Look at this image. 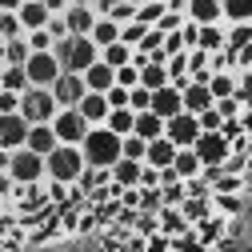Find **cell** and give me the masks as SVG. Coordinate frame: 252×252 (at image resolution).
Instances as JSON below:
<instances>
[{
    "instance_id": "cell-28",
    "label": "cell",
    "mask_w": 252,
    "mask_h": 252,
    "mask_svg": "<svg viewBox=\"0 0 252 252\" xmlns=\"http://www.w3.org/2000/svg\"><path fill=\"white\" fill-rule=\"evenodd\" d=\"M224 24H252V0H220Z\"/></svg>"
},
{
    "instance_id": "cell-32",
    "label": "cell",
    "mask_w": 252,
    "mask_h": 252,
    "mask_svg": "<svg viewBox=\"0 0 252 252\" xmlns=\"http://www.w3.org/2000/svg\"><path fill=\"white\" fill-rule=\"evenodd\" d=\"M164 12H168L164 0H144V4H136V20H140V24H148V28H156V20H160Z\"/></svg>"
},
{
    "instance_id": "cell-16",
    "label": "cell",
    "mask_w": 252,
    "mask_h": 252,
    "mask_svg": "<svg viewBox=\"0 0 252 252\" xmlns=\"http://www.w3.org/2000/svg\"><path fill=\"white\" fill-rule=\"evenodd\" d=\"M16 16H20V24H24V32H36V28H44V24L52 20V12H48L44 0H24V4L16 8Z\"/></svg>"
},
{
    "instance_id": "cell-53",
    "label": "cell",
    "mask_w": 252,
    "mask_h": 252,
    "mask_svg": "<svg viewBox=\"0 0 252 252\" xmlns=\"http://www.w3.org/2000/svg\"><path fill=\"white\" fill-rule=\"evenodd\" d=\"M216 204H224L228 212H236V208H240V200H236V196H224V200H216Z\"/></svg>"
},
{
    "instance_id": "cell-21",
    "label": "cell",
    "mask_w": 252,
    "mask_h": 252,
    "mask_svg": "<svg viewBox=\"0 0 252 252\" xmlns=\"http://www.w3.org/2000/svg\"><path fill=\"white\" fill-rule=\"evenodd\" d=\"M172 160H176V144H172L168 136H160V140H148L144 164H152V168H172Z\"/></svg>"
},
{
    "instance_id": "cell-35",
    "label": "cell",
    "mask_w": 252,
    "mask_h": 252,
    "mask_svg": "<svg viewBox=\"0 0 252 252\" xmlns=\"http://www.w3.org/2000/svg\"><path fill=\"white\" fill-rule=\"evenodd\" d=\"M28 56H32V48H28V40H24V36L8 40V48H4V64H24Z\"/></svg>"
},
{
    "instance_id": "cell-18",
    "label": "cell",
    "mask_w": 252,
    "mask_h": 252,
    "mask_svg": "<svg viewBox=\"0 0 252 252\" xmlns=\"http://www.w3.org/2000/svg\"><path fill=\"white\" fill-rule=\"evenodd\" d=\"M188 20L192 24H224L220 0H188Z\"/></svg>"
},
{
    "instance_id": "cell-39",
    "label": "cell",
    "mask_w": 252,
    "mask_h": 252,
    "mask_svg": "<svg viewBox=\"0 0 252 252\" xmlns=\"http://www.w3.org/2000/svg\"><path fill=\"white\" fill-rule=\"evenodd\" d=\"M144 152H148V140H140L136 132L124 136V160H144Z\"/></svg>"
},
{
    "instance_id": "cell-33",
    "label": "cell",
    "mask_w": 252,
    "mask_h": 252,
    "mask_svg": "<svg viewBox=\"0 0 252 252\" xmlns=\"http://www.w3.org/2000/svg\"><path fill=\"white\" fill-rule=\"evenodd\" d=\"M224 40H228L232 52L236 48H248L252 44V24H224Z\"/></svg>"
},
{
    "instance_id": "cell-52",
    "label": "cell",
    "mask_w": 252,
    "mask_h": 252,
    "mask_svg": "<svg viewBox=\"0 0 252 252\" xmlns=\"http://www.w3.org/2000/svg\"><path fill=\"white\" fill-rule=\"evenodd\" d=\"M20 4H24V0H0V12H16Z\"/></svg>"
},
{
    "instance_id": "cell-19",
    "label": "cell",
    "mask_w": 252,
    "mask_h": 252,
    "mask_svg": "<svg viewBox=\"0 0 252 252\" xmlns=\"http://www.w3.org/2000/svg\"><path fill=\"white\" fill-rule=\"evenodd\" d=\"M84 84H88V92H108L116 84V68L104 64V60H96V64L84 68Z\"/></svg>"
},
{
    "instance_id": "cell-25",
    "label": "cell",
    "mask_w": 252,
    "mask_h": 252,
    "mask_svg": "<svg viewBox=\"0 0 252 252\" xmlns=\"http://www.w3.org/2000/svg\"><path fill=\"white\" fill-rule=\"evenodd\" d=\"M92 44H96V48H108V44H116L120 40V24L112 20V16H96V24H92Z\"/></svg>"
},
{
    "instance_id": "cell-54",
    "label": "cell",
    "mask_w": 252,
    "mask_h": 252,
    "mask_svg": "<svg viewBox=\"0 0 252 252\" xmlns=\"http://www.w3.org/2000/svg\"><path fill=\"white\" fill-rule=\"evenodd\" d=\"M4 48H8V40H4V36H0V64H4Z\"/></svg>"
},
{
    "instance_id": "cell-38",
    "label": "cell",
    "mask_w": 252,
    "mask_h": 252,
    "mask_svg": "<svg viewBox=\"0 0 252 252\" xmlns=\"http://www.w3.org/2000/svg\"><path fill=\"white\" fill-rule=\"evenodd\" d=\"M144 32H148V24H140V20H128V24H120V40H124V44H132V48L144 40Z\"/></svg>"
},
{
    "instance_id": "cell-31",
    "label": "cell",
    "mask_w": 252,
    "mask_h": 252,
    "mask_svg": "<svg viewBox=\"0 0 252 252\" xmlns=\"http://www.w3.org/2000/svg\"><path fill=\"white\" fill-rule=\"evenodd\" d=\"M208 88H212V96H216V100H224V96H236V76H232L228 68H224V72H212Z\"/></svg>"
},
{
    "instance_id": "cell-17",
    "label": "cell",
    "mask_w": 252,
    "mask_h": 252,
    "mask_svg": "<svg viewBox=\"0 0 252 252\" xmlns=\"http://www.w3.org/2000/svg\"><path fill=\"white\" fill-rule=\"evenodd\" d=\"M76 108H80V116H84L88 124H104L108 112H112V104H108L104 92H84V100H80Z\"/></svg>"
},
{
    "instance_id": "cell-3",
    "label": "cell",
    "mask_w": 252,
    "mask_h": 252,
    "mask_svg": "<svg viewBox=\"0 0 252 252\" xmlns=\"http://www.w3.org/2000/svg\"><path fill=\"white\" fill-rule=\"evenodd\" d=\"M56 60H60V68L64 72H84L88 64H96L100 60V48L92 44V36H76V32H68L64 40H56Z\"/></svg>"
},
{
    "instance_id": "cell-42",
    "label": "cell",
    "mask_w": 252,
    "mask_h": 252,
    "mask_svg": "<svg viewBox=\"0 0 252 252\" xmlns=\"http://www.w3.org/2000/svg\"><path fill=\"white\" fill-rule=\"evenodd\" d=\"M224 124H228V120L220 116V108H216V104H212L208 112H200V128H204V132H220Z\"/></svg>"
},
{
    "instance_id": "cell-34",
    "label": "cell",
    "mask_w": 252,
    "mask_h": 252,
    "mask_svg": "<svg viewBox=\"0 0 252 252\" xmlns=\"http://www.w3.org/2000/svg\"><path fill=\"white\" fill-rule=\"evenodd\" d=\"M24 40H28V48H32V52H52V48H56V36L48 32V28H36V32H24Z\"/></svg>"
},
{
    "instance_id": "cell-51",
    "label": "cell",
    "mask_w": 252,
    "mask_h": 252,
    "mask_svg": "<svg viewBox=\"0 0 252 252\" xmlns=\"http://www.w3.org/2000/svg\"><path fill=\"white\" fill-rule=\"evenodd\" d=\"M164 220H168V224H164L168 232H176V228H180V216H176V212H164Z\"/></svg>"
},
{
    "instance_id": "cell-5",
    "label": "cell",
    "mask_w": 252,
    "mask_h": 252,
    "mask_svg": "<svg viewBox=\"0 0 252 252\" xmlns=\"http://www.w3.org/2000/svg\"><path fill=\"white\" fill-rule=\"evenodd\" d=\"M8 176L20 184V188H28V184H40L48 172H44V156L40 152H32V148H16L12 152V160H8Z\"/></svg>"
},
{
    "instance_id": "cell-10",
    "label": "cell",
    "mask_w": 252,
    "mask_h": 252,
    "mask_svg": "<svg viewBox=\"0 0 252 252\" xmlns=\"http://www.w3.org/2000/svg\"><path fill=\"white\" fill-rule=\"evenodd\" d=\"M84 92H88L84 72H60V80L52 84V96H56L60 108H76V104L84 100Z\"/></svg>"
},
{
    "instance_id": "cell-46",
    "label": "cell",
    "mask_w": 252,
    "mask_h": 252,
    "mask_svg": "<svg viewBox=\"0 0 252 252\" xmlns=\"http://www.w3.org/2000/svg\"><path fill=\"white\" fill-rule=\"evenodd\" d=\"M140 188H160V168L144 164V172H140Z\"/></svg>"
},
{
    "instance_id": "cell-55",
    "label": "cell",
    "mask_w": 252,
    "mask_h": 252,
    "mask_svg": "<svg viewBox=\"0 0 252 252\" xmlns=\"http://www.w3.org/2000/svg\"><path fill=\"white\" fill-rule=\"evenodd\" d=\"M128 4H140V0H128Z\"/></svg>"
},
{
    "instance_id": "cell-24",
    "label": "cell",
    "mask_w": 252,
    "mask_h": 252,
    "mask_svg": "<svg viewBox=\"0 0 252 252\" xmlns=\"http://www.w3.org/2000/svg\"><path fill=\"white\" fill-rule=\"evenodd\" d=\"M132 132H136L140 140H160V136H164V120L156 116L152 108H148V112H136V124H132Z\"/></svg>"
},
{
    "instance_id": "cell-27",
    "label": "cell",
    "mask_w": 252,
    "mask_h": 252,
    "mask_svg": "<svg viewBox=\"0 0 252 252\" xmlns=\"http://www.w3.org/2000/svg\"><path fill=\"white\" fill-rule=\"evenodd\" d=\"M0 88H8V92H28V88H32L24 64H4V68H0Z\"/></svg>"
},
{
    "instance_id": "cell-40",
    "label": "cell",
    "mask_w": 252,
    "mask_h": 252,
    "mask_svg": "<svg viewBox=\"0 0 252 252\" xmlns=\"http://www.w3.org/2000/svg\"><path fill=\"white\" fill-rule=\"evenodd\" d=\"M104 16H112L116 24H128V20H136V4H128V0H116V4H112Z\"/></svg>"
},
{
    "instance_id": "cell-45",
    "label": "cell",
    "mask_w": 252,
    "mask_h": 252,
    "mask_svg": "<svg viewBox=\"0 0 252 252\" xmlns=\"http://www.w3.org/2000/svg\"><path fill=\"white\" fill-rule=\"evenodd\" d=\"M104 96H108V104H112V108H128V88H120V84H112V88L104 92Z\"/></svg>"
},
{
    "instance_id": "cell-23",
    "label": "cell",
    "mask_w": 252,
    "mask_h": 252,
    "mask_svg": "<svg viewBox=\"0 0 252 252\" xmlns=\"http://www.w3.org/2000/svg\"><path fill=\"white\" fill-rule=\"evenodd\" d=\"M56 144H60V136H56L52 124H28V148H32V152L48 156Z\"/></svg>"
},
{
    "instance_id": "cell-9",
    "label": "cell",
    "mask_w": 252,
    "mask_h": 252,
    "mask_svg": "<svg viewBox=\"0 0 252 252\" xmlns=\"http://www.w3.org/2000/svg\"><path fill=\"white\" fill-rule=\"evenodd\" d=\"M52 128H56L60 144H80V140L88 136V128H92V124L80 116V108H60V112L52 116Z\"/></svg>"
},
{
    "instance_id": "cell-1",
    "label": "cell",
    "mask_w": 252,
    "mask_h": 252,
    "mask_svg": "<svg viewBox=\"0 0 252 252\" xmlns=\"http://www.w3.org/2000/svg\"><path fill=\"white\" fill-rule=\"evenodd\" d=\"M80 152H84V160L92 168H112L124 156V136H116L112 128H104V124H92L88 136L80 140Z\"/></svg>"
},
{
    "instance_id": "cell-29",
    "label": "cell",
    "mask_w": 252,
    "mask_h": 252,
    "mask_svg": "<svg viewBox=\"0 0 252 252\" xmlns=\"http://www.w3.org/2000/svg\"><path fill=\"white\" fill-rule=\"evenodd\" d=\"M196 48H204V52L228 48V40H224V24H200V44H196Z\"/></svg>"
},
{
    "instance_id": "cell-50",
    "label": "cell",
    "mask_w": 252,
    "mask_h": 252,
    "mask_svg": "<svg viewBox=\"0 0 252 252\" xmlns=\"http://www.w3.org/2000/svg\"><path fill=\"white\" fill-rule=\"evenodd\" d=\"M164 4H168V12H184L188 16V0H164Z\"/></svg>"
},
{
    "instance_id": "cell-22",
    "label": "cell",
    "mask_w": 252,
    "mask_h": 252,
    "mask_svg": "<svg viewBox=\"0 0 252 252\" xmlns=\"http://www.w3.org/2000/svg\"><path fill=\"white\" fill-rule=\"evenodd\" d=\"M172 168H176V176H180V180H196V176H204V160L196 156V148H176Z\"/></svg>"
},
{
    "instance_id": "cell-48",
    "label": "cell",
    "mask_w": 252,
    "mask_h": 252,
    "mask_svg": "<svg viewBox=\"0 0 252 252\" xmlns=\"http://www.w3.org/2000/svg\"><path fill=\"white\" fill-rule=\"evenodd\" d=\"M12 188H16V180H12L8 172H0V200H4V196H12Z\"/></svg>"
},
{
    "instance_id": "cell-8",
    "label": "cell",
    "mask_w": 252,
    "mask_h": 252,
    "mask_svg": "<svg viewBox=\"0 0 252 252\" xmlns=\"http://www.w3.org/2000/svg\"><path fill=\"white\" fill-rule=\"evenodd\" d=\"M200 116H192V112H176L172 120H164V136L176 144V148H192L196 140H200Z\"/></svg>"
},
{
    "instance_id": "cell-2",
    "label": "cell",
    "mask_w": 252,
    "mask_h": 252,
    "mask_svg": "<svg viewBox=\"0 0 252 252\" xmlns=\"http://www.w3.org/2000/svg\"><path fill=\"white\" fill-rule=\"evenodd\" d=\"M84 168H88V160H84V152H80V144H56L48 156H44V172H48V180L52 184H76L80 176H84Z\"/></svg>"
},
{
    "instance_id": "cell-14",
    "label": "cell",
    "mask_w": 252,
    "mask_h": 252,
    "mask_svg": "<svg viewBox=\"0 0 252 252\" xmlns=\"http://www.w3.org/2000/svg\"><path fill=\"white\" fill-rule=\"evenodd\" d=\"M180 92H184V112H192V116H200V112H208V108L216 104L212 88H208V84H200V80H188Z\"/></svg>"
},
{
    "instance_id": "cell-44",
    "label": "cell",
    "mask_w": 252,
    "mask_h": 252,
    "mask_svg": "<svg viewBox=\"0 0 252 252\" xmlns=\"http://www.w3.org/2000/svg\"><path fill=\"white\" fill-rule=\"evenodd\" d=\"M20 96H24V92H8V88H0V116H4V112H20Z\"/></svg>"
},
{
    "instance_id": "cell-56",
    "label": "cell",
    "mask_w": 252,
    "mask_h": 252,
    "mask_svg": "<svg viewBox=\"0 0 252 252\" xmlns=\"http://www.w3.org/2000/svg\"><path fill=\"white\" fill-rule=\"evenodd\" d=\"M0 68H4V64H0Z\"/></svg>"
},
{
    "instance_id": "cell-49",
    "label": "cell",
    "mask_w": 252,
    "mask_h": 252,
    "mask_svg": "<svg viewBox=\"0 0 252 252\" xmlns=\"http://www.w3.org/2000/svg\"><path fill=\"white\" fill-rule=\"evenodd\" d=\"M124 204H128V208H140V188H124Z\"/></svg>"
},
{
    "instance_id": "cell-7",
    "label": "cell",
    "mask_w": 252,
    "mask_h": 252,
    "mask_svg": "<svg viewBox=\"0 0 252 252\" xmlns=\"http://www.w3.org/2000/svg\"><path fill=\"white\" fill-rule=\"evenodd\" d=\"M192 148L204 160V168H224V160L232 156V140L224 136V128H220V132H200V140Z\"/></svg>"
},
{
    "instance_id": "cell-26",
    "label": "cell",
    "mask_w": 252,
    "mask_h": 252,
    "mask_svg": "<svg viewBox=\"0 0 252 252\" xmlns=\"http://www.w3.org/2000/svg\"><path fill=\"white\" fill-rule=\"evenodd\" d=\"M100 60H104V64H112V68H124V64H132V60H136V48L124 44V40H116V44L100 48Z\"/></svg>"
},
{
    "instance_id": "cell-6",
    "label": "cell",
    "mask_w": 252,
    "mask_h": 252,
    "mask_svg": "<svg viewBox=\"0 0 252 252\" xmlns=\"http://www.w3.org/2000/svg\"><path fill=\"white\" fill-rule=\"evenodd\" d=\"M24 72H28V84H36V88H52L64 68H60L56 52H32V56L24 60Z\"/></svg>"
},
{
    "instance_id": "cell-36",
    "label": "cell",
    "mask_w": 252,
    "mask_h": 252,
    "mask_svg": "<svg viewBox=\"0 0 252 252\" xmlns=\"http://www.w3.org/2000/svg\"><path fill=\"white\" fill-rule=\"evenodd\" d=\"M0 36H4V40L24 36V24H20V16H16V12H0Z\"/></svg>"
},
{
    "instance_id": "cell-13",
    "label": "cell",
    "mask_w": 252,
    "mask_h": 252,
    "mask_svg": "<svg viewBox=\"0 0 252 252\" xmlns=\"http://www.w3.org/2000/svg\"><path fill=\"white\" fill-rule=\"evenodd\" d=\"M152 112L160 116V120H172L176 112H184V92H180L176 84L156 88V92H152Z\"/></svg>"
},
{
    "instance_id": "cell-20",
    "label": "cell",
    "mask_w": 252,
    "mask_h": 252,
    "mask_svg": "<svg viewBox=\"0 0 252 252\" xmlns=\"http://www.w3.org/2000/svg\"><path fill=\"white\" fill-rule=\"evenodd\" d=\"M140 172H144V160H120L112 164V184L116 188H140Z\"/></svg>"
},
{
    "instance_id": "cell-41",
    "label": "cell",
    "mask_w": 252,
    "mask_h": 252,
    "mask_svg": "<svg viewBox=\"0 0 252 252\" xmlns=\"http://www.w3.org/2000/svg\"><path fill=\"white\" fill-rule=\"evenodd\" d=\"M116 84L120 88H136L140 84V64L132 60V64H124V68H116Z\"/></svg>"
},
{
    "instance_id": "cell-37",
    "label": "cell",
    "mask_w": 252,
    "mask_h": 252,
    "mask_svg": "<svg viewBox=\"0 0 252 252\" xmlns=\"http://www.w3.org/2000/svg\"><path fill=\"white\" fill-rule=\"evenodd\" d=\"M128 108H132V112H148V108H152V92H148L144 84L128 88Z\"/></svg>"
},
{
    "instance_id": "cell-11",
    "label": "cell",
    "mask_w": 252,
    "mask_h": 252,
    "mask_svg": "<svg viewBox=\"0 0 252 252\" xmlns=\"http://www.w3.org/2000/svg\"><path fill=\"white\" fill-rule=\"evenodd\" d=\"M24 144H28V120L20 112H4V116H0V148L16 152Z\"/></svg>"
},
{
    "instance_id": "cell-47",
    "label": "cell",
    "mask_w": 252,
    "mask_h": 252,
    "mask_svg": "<svg viewBox=\"0 0 252 252\" xmlns=\"http://www.w3.org/2000/svg\"><path fill=\"white\" fill-rule=\"evenodd\" d=\"M216 108H220V116H224V120H232V116L240 112V104H236V96H224V100H216Z\"/></svg>"
},
{
    "instance_id": "cell-43",
    "label": "cell",
    "mask_w": 252,
    "mask_h": 252,
    "mask_svg": "<svg viewBox=\"0 0 252 252\" xmlns=\"http://www.w3.org/2000/svg\"><path fill=\"white\" fill-rule=\"evenodd\" d=\"M184 24H188V16H184V12H164L160 20H156V28H160V32H180Z\"/></svg>"
},
{
    "instance_id": "cell-4",
    "label": "cell",
    "mask_w": 252,
    "mask_h": 252,
    "mask_svg": "<svg viewBox=\"0 0 252 252\" xmlns=\"http://www.w3.org/2000/svg\"><path fill=\"white\" fill-rule=\"evenodd\" d=\"M60 112V104H56V96H52V88H28L24 96H20V116L28 120V124H52V116Z\"/></svg>"
},
{
    "instance_id": "cell-15",
    "label": "cell",
    "mask_w": 252,
    "mask_h": 252,
    "mask_svg": "<svg viewBox=\"0 0 252 252\" xmlns=\"http://www.w3.org/2000/svg\"><path fill=\"white\" fill-rule=\"evenodd\" d=\"M96 8L92 4H68V12H64V24H68V32H76V36H88L92 32V24H96Z\"/></svg>"
},
{
    "instance_id": "cell-30",
    "label": "cell",
    "mask_w": 252,
    "mask_h": 252,
    "mask_svg": "<svg viewBox=\"0 0 252 252\" xmlns=\"http://www.w3.org/2000/svg\"><path fill=\"white\" fill-rule=\"evenodd\" d=\"M132 124H136V112H132V108H112L108 120H104V128H112L116 136H128Z\"/></svg>"
},
{
    "instance_id": "cell-12",
    "label": "cell",
    "mask_w": 252,
    "mask_h": 252,
    "mask_svg": "<svg viewBox=\"0 0 252 252\" xmlns=\"http://www.w3.org/2000/svg\"><path fill=\"white\" fill-rule=\"evenodd\" d=\"M140 84H144L148 92H156V88H164V84H172V76H168V56H164V52H156V56H148L144 64H140Z\"/></svg>"
}]
</instances>
